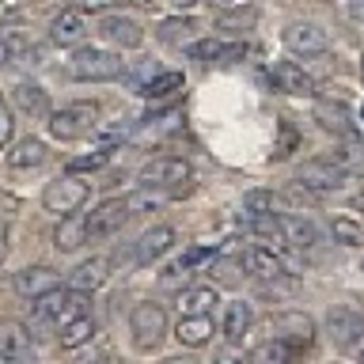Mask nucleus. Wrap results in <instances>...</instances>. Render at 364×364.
<instances>
[{
	"label": "nucleus",
	"instance_id": "31",
	"mask_svg": "<svg viewBox=\"0 0 364 364\" xmlns=\"http://www.w3.org/2000/svg\"><path fill=\"white\" fill-rule=\"evenodd\" d=\"M27 50H31V38L19 27H0V68L16 65Z\"/></svg>",
	"mask_w": 364,
	"mask_h": 364
},
{
	"label": "nucleus",
	"instance_id": "2",
	"mask_svg": "<svg viewBox=\"0 0 364 364\" xmlns=\"http://www.w3.org/2000/svg\"><path fill=\"white\" fill-rule=\"evenodd\" d=\"M136 178H141V186L159 190L164 198H178V193L190 190L193 171H190L186 159H178V156H159V159H152V164H144Z\"/></svg>",
	"mask_w": 364,
	"mask_h": 364
},
{
	"label": "nucleus",
	"instance_id": "37",
	"mask_svg": "<svg viewBox=\"0 0 364 364\" xmlns=\"http://www.w3.org/2000/svg\"><path fill=\"white\" fill-rule=\"evenodd\" d=\"M209 258H216V250L213 247H193V250H186L178 262H175V269H182V273H193L201 266V262H209Z\"/></svg>",
	"mask_w": 364,
	"mask_h": 364
},
{
	"label": "nucleus",
	"instance_id": "14",
	"mask_svg": "<svg viewBox=\"0 0 364 364\" xmlns=\"http://www.w3.org/2000/svg\"><path fill=\"white\" fill-rule=\"evenodd\" d=\"M326 334L338 349H349L357 338H364V315H357L353 307H334L326 315Z\"/></svg>",
	"mask_w": 364,
	"mask_h": 364
},
{
	"label": "nucleus",
	"instance_id": "9",
	"mask_svg": "<svg viewBox=\"0 0 364 364\" xmlns=\"http://www.w3.org/2000/svg\"><path fill=\"white\" fill-rule=\"evenodd\" d=\"M269 330L277 338H284L289 346H296V349H307L315 341V323L304 311H277V315H269Z\"/></svg>",
	"mask_w": 364,
	"mask_h": 364
},
{
	"label": "nucleus",
	"instance_id": "42",
	"mask_svg": "<svg viewBox=\"0 0 364 364\" xmlns=\"http://www.w3.org/2000/svg\"><path fill=\"white\" fill-rule=\"evenodd\" d=\"M8 235H11V232H8V224H0V262L8 258Z\"/></svg>",
	"mask_w": 364,
	"mask_h": 364
},
{
	"label": "nucleus",
	"instance_id": "25",
	"mask_svg": "<svg viewBox=\"0 0 364 364\" xmlns=\"http://www.w3.org/2000/svg\"><path fill=\"white\" fill-rule=\"evenodd\" d=\"M281 228H284V243L289 247H318V228L311 220H304V216H281Z\"/></svg>",
	"mask_w": 364,
	"mask_h": 364
},
{
	"label": "nucleus",
	"instance_id": "17",
	"mask_svg": "<svg viewBox=\"0 0 364 364\" xmlns=\"http://www.w3.org/2000/svg\"><path fill=\"white\" fill-rule=\"evenodd\" d=\"M175 247V228L159 224V228H148V232L136 239V266H152V262H159L167 255V250Z\"/></svg>",
	"mask_w": 364,
	"mask_h": 364
},
{
	"label": "nucleus",
	"instance_id": "19",
	"mask_svg": "<svg viewBox=\"0 0 364 364\" xmlns=\"http://www.w3.org/2000/svg\"><path fill=\"white\" fill-rule=\"evenodd\" d=\"M213 334H216L213 315H182V318H178V326H175V338H178L186 349H201V346H209Z\"/></svg>",
	"mask_w": 364,
	"mask_h": 364
},
{
	"label": "nucleus",
	"instance_id": "24",
	"mask_svg": "<svg viewBox=\"0 0 364 364\" xmlns=\"http://www.w3.org/2000/svg\"><path fill=\"white\" fill-rule=\"evenodd\" d=\"M11 99H16V107L23 114H31V118H50V95L38 87V84H16V91H11Z\"/></svg>",
	"mask_w": 364,
	"mask_h": 364
},
{
	"label": "nucleus",
	"instance_id": "33",
	"mask_svg": "<svg viewBox=\"0 0 364 364\" xmlns=\"http://www.w3.org/2000/svg\"><path fill=\"white\" fill-rule=\"evenodd\" d=\"M193 31H198V23L186 19V16L164 19V23H159V42H167V46H190Z\"/></svg>",
	"mask_w": 364,
	"mask_h": 364
},
{
	"label": "nucleus",
	"instance_id": "34",
	"mask_svg": "<svg viewBox=\"0 0 364 364\" xmlns=\"http://www.w3.org/2000/svg\"><path fill=\"white\" fill-rule=\"evenodd\" d=\"M182 73H156L152 80H144V87H141V95L144 99H167V95H175V91H182Z\"/></svg>",
	"mask_w": 364,
	"mask_h": 364
},
{
	"label": "nucleus",
	"instance_id": "15",
	"mask_svg": "<svg viewBox=\"0 0 364 364\" xmlns=\"http://www.w3.org/2000/svg\"><path fill=\"white\" fill-rule=\"evenodd\" d=\"M99 34H102V42L122 46V50H136V46L144 42L141 23L129 19V16H102L99 19Z\"/></svg>",
	"mask_w": 364,
	"mask_h": 364
},
{
	"label": "nucleus",
	"instance_id": "21",
	"mask_svg": "<svg viewBox=\"0 0 364 364\" xmlns=\"http://www.w3.org/2000/svg\"><path fill=\"white\" fill-rule=\"evenodd\" d=\"M84 243H91V235H87V216L65 213V220L57 224V232H53V247L68 255V250H80Z\"/></svg>",
	"mask_w": 364,
	"mask_h": 364
},
{
	"label": "nucleus",
	"instance_id": "5",
	"mask_svg": "<svg viewBox=\"0 0 364 364\" xmlns=\"http://www.w3.org/2000/svg\"><path fill=\"white\" fill-rule=\"evenodd\" d=\"M129 334H133V346L141 353H152L159 341L167 338V315L159 304H136L133 315H129Z\"/></svg>",
	"mask_w": 364,
	"mask_h": 364
},
{
	"label": "nucleus",
	"instance_id": "45",
	"mask_svg": "<svg viewBox=\"0 0 364 364\" xmlns=\"http://www.w3.org/2000/svg\"><path fill=\"white\" fill-rule=\"evenodd\" d=\"M360 80H364V57H360Z\"/></svg>",
	"mask_w": 364,
	"mask_h": 364
},
{
	"label": "nucleus",
	"instance_id": "4",
	"mask_svg": "<svg viewBox=\"0 0 364 364\" xmlns=\"http://www.w3.org/2000/svg\"><path fill=\"white\" fill-rule=\"evenodd\" d=\"M91 304V292H80V289H53L34 300V323H68V318L84 315Z\"/></svg>",
	"mask_w": 364,
	"mask_h": 364
},
{
	"label": "nucleus",
	"instance_id": "35",
	"mask_svg": "<svg viewBox=\"0 0 364 364\" xmlns=\"http://www.w3.org/2000/svg\"><path fill=\"white\" fill-rule=\"evenodd\" d=\"M224 50H228L224 42L201 38V42H190L186 46V57H190V61H224Z\"/></svg>",
	"mask_w": 364,
	"mask_h": 364
},
{
	"label": "nucleus",
	"instance_id": "32",
	"mask_svg": "<svg viewBox=\"0 0 364 364\" xmlns=\"http://www.w3.org/2000/svg\"><path fill=\"white\" fill-rule=\"evenodd\" d=\"M216 304H220V292L213 284H201V289H190L182 296V315H213Z\"/></svg>",
	"mask_w": 364,
	"mask_h": 364
},
{
	"label": "nucleus",
	"instance_id": "20",
	"mask_svg": "<svg viewBox=\"0 0 364 364\" xmlns=\"http://www.w3.org/2000/svg\"><path fill=\"white\" fill-rule=\"evenodd\" d=\"M315 122L323 125L326 133H338V136H346L353 129V114L346 107V99H338V102H330V99H318L315 102Z\"/></svg>",
	"mask_w": 364,
	"mask_h": 364
},
{
	"label": "nucleus",
	"instance_id": "27",
	"mask_svg": "<svg viewBox=\"0 0 364 364\" xmlns=\"http://www.w3.org/2000/svg\"><path fill=\"white\" fill-rule=\"evenodd\" d=\"M349 178H364V136H346V144L330 152Z\"/></svg>",
	"mask_w": 364,
	"mask_h": 364
},
{
	"label": "nucleus",
	"instance_id": "13",
	"mask_svg": "<svg viewBox=\"0 0 364 364\" xmlns=\"http://www.w3.org/2000/svg\"><path fill=\"white\" fill-rule=\"evenodd\" d=\"M11 289H16V296H23V300H38L46 292L61 289V277H57V269H50V266H27V269L16 273Z\"/></svg>",
	"mask_w": 364,
	"mask_h": 364
},
{
	"label": "nucleus",
	"instance_id": "10",
	"mask_svg": "<svg viewBox=\"0 0 364 364\" xmlns=\"http://www.w3.org/2000/svg\"><path fill=\"white\" fill-rule=\"evenodd\" d=\"M284 46H289L296 57H318V53H326L330 38L318 23H289V27H284Z\"/></svg>",
	"mask_w": 364,
	"mask_h": 364
},
{
	"label": "nucleus",
	"instance_id": "8",
	"mask_svg": "<svg viewBox=\"0 0 364 364\" xmlns=\"http://www.w3.org/2000/svg\"><path fill=\"white\" fill-rule=\"evenodd\" d=\"M129 201L125 198H107V201H99L95 209L87 213V235L91 239H110V235H118L122 232V224L129 220Z\"/></svg>",
	"mask_w": 364,
	"mask_h": 364
},
{
	"label": "nucleus",
	"instance_id": "7",
	"mask_svg": "<svg viewBox=\"0 0 364 364\" xmlns=\"http://www.w3.org/2000/svg\"><path fill=\"white\" fill-rule=\"evenodd\" d=\"M346 171H341V164L334 156H323V159H307V164L300 167V175H296V182H304L311 193H334L346 186Z\"/></svg>",
	"mask_w": 364,
	"mask_h": 364
},
{
	"label": "nucleus",
	"instance_id": "26",
	"mask_svg": "<svg viewBox=\"0 0 364 364\" xmlns=\"http://www.w3.org/2000/svg\"><path fill=\"white\" fill-rule=\"evenodd\" d=\"M250 326H255V311H250V304L247 300L228 304V311H224V338L228 341H243V334Z\"/></svg>",
	"mask_w": 364,
	"mask_h": 364
},
{
	"label": "nucleus",
	"instance_id": "11",
	"mask_svg": "<svg viewBox=\"0 0 364 364\" xmlns=\"http://www.w3.org/2000/svg\"><path fill=\"white\" fill-rule=\"evenodd\" d=\"M0 360H11V364L34 360L31 330L23 323H16V318H4V323H0Z\"/></svg>",
	"mask_w": 364,
	"mask_h": 364
},
{
	"label": "nucleus",
	"instance_id": "41",
	"mask_svg": "<svg viewBox=\"0 0 364 364\" xmlns=\"http://www.w3.org/2000/svg\"><path fill=\"white\" fill-rule=\"evenodd\" d=\"M349 16L357 23H364V0H349Z\"/></svg>",
	"mask_w": 364,
	"mask_h": 364
},
{
	"label": "nucleus",
	"instance_id": "44",
	"mask_svg": "<svg viewBox=\"0 0 364 364\" xmlns=\"http://www.w3.org/2000/svg\"><path fill=\"white\" fill-rule=\"evenodd\" d=\"M209 4H216V8H232L235 0H209Z\"/></svg>",
	"mask_w": 364,
	"mask_h": 364
},
{
	"label": "nucleus",
	"instance_id": "23",
	"mask_svg": "<svg viewBox=\"0 0 364 364\" xmlns=\"http://www.w3.org/2000/svg\"><path fill=\"white\" fill-rule=\"evenodd\" d=\"M46 159H50L46 144L38 141V136H27V141H19V144L8 152V167H11V171H34V167H42Z\"/></svg>",
	"mask_w": 364,
	"mask_h": 364
},
{
	"label": "nucleus",
	"instance_id": "36",
	"mask_svg": "<svg viewBox=\"0 0 364 364\" xmlns=\"http://www.w3.org/2000/svg\"><path fill=\"white\" fill-rule=\"evenodd\" d=\"M334 239L346 243V247H357V243H364V228L357 220H349V216H338L334 220Z\"/></svg>",
	"mask_w": 364,
	"mask_h": 364
},
{
	"label": "nucleus",
	"instance_id": "30",
	"mask_svg": "<svg viewBox=\"0 0 364 364\" xmlns=\"http://www.w3.org/2000/svg\"><path fill=\"white\" fill-rule=\"evenodd\" d=\"M273 213V193L269 190H250L243 193V201H239V224H255L262 220V216H269Z\"/></svg>",
	"mask_w": 364,
	"mask_h": 364
},
{
	"label": "nucleus",
	"instance_id": "16",
	"mask_svg": "<svg viewBox=\"0 0 364 364\" xmlns=\"http://www.w3.org/2000/svg\"><path fill=\"white\" fill-rule=\"evenodd\" d=\"M87 11H80V8H65L61 16H57L50 23V42L53 46H80L87 38Z\"/></svg>",
	"mask_w": 364,
	"mask_h": 364
},
{
	"label": "nucleus",
	"instance_id": "39",
	"mask_svg": "<svg viewBox=\"0 0 364 364\" xmlns=\"http://www.w3.org/2000/svg\"><path fill=\"white\" fill-rule=\"evenodd\" d=\"M11 129H16V118H11L8 99L0 95V148H8V141H11Z\"/></svg>",
	"mask_w": 364,
	"mask_h": 364
},
{
	"label": "nucleus",
	"instance_id": "3",
	"mask_svg": "<svg viewBox=\"0 0 364 364\" xmlns=\"http://www.w3.org/2000/svg\"><path fill=\"white\" fill-rule=\"evenodd\" d=\"M99 129V107L95 102H68L50 114V136L53 141H84Z\"/></svg>",
	"mask_w": 364,
	"mask_h": 364
},
{
	"label": "nucleus",
	"instance_id": "43",
	"mask_svg": "<svg viewBox=\"0 0 364 364\" xmlns=\"http://www.w3.org/2000/svg\"><path fill=\"white\" fill-rule=\"evenodd\" d=\"M167 4H175V8H193L198 0H167Z\"/></svg>",
	"mask_w": 364,
	"mask_h": 364
},
{
	"label": "nucleus",
	"instance_id": "12",
	"mask_svg": "<svg viewBox=\"0 0 364 364\" xmlns=\"http://www.w3.org/2000/svg\"><path fill=\"white\" fill-rule=\"evenodd\" d=\"M239 266H243L250 277H258V281H277V277H284V258H281L273 247H266V243L247 247L243 258H239Z\"/></svg>",
	"mask_w": 364,
	"mask_h": 364
},
{
	"label": "nucleus",
	"instance_id": "6",
	"mask_svg": "<svg viewBox=\"0 0 364 364\" xmlns=\"http://www.w3.org/2000/svg\"><path fill=\"white\" fill-rule=\"evenodd\" d=\"M87 182H80L73 171L61 178H53V182H46V190H42V205L50 213H76L80 205L87 201Z\"/></svg>",
	"mask_w": 364,
	"mask_h": 364
},
{
	"label": "nucleus",
	"instance_id": "47",
	"mask_svg": "<svg viewBox=\"0 0 364 364\" xmlns=\"http://www.w3.org/2000/svg\"><path fill=\"white\" fill-rule=\"evenodd\" d=\"M360 118H364V110H360Z\"/></svg>",
	"mask_w": 364,
	"mask_h": 364
},
{
	"label": "nucleus",
	"instance_id": "29",
	"mask_svg": "<svg viewBox=\"0 0 364 364\" xmlns=\"http://www.w3.org/2000/svg\"><path fill=\"white\" fill-rule=\"evenodd\" d=\"M91 334H95V318H91L87 311L84 315H76V318H68V323H61V349H80V346H87Z\"/></svg>",
	"mask_w": 364,
	"mask_h": 364
},
{
	"label": "nucleus",
	"instance_id": "40",
	"mask_svg": "<svg viewBox=\"0 0 364 364\" xmlns=\"http://www.w3.org/2000/svg\"><path fill=\"white\" fill-rule=\"evenodd\" d=\"M114 4H122V0H73V8H80V11H107Z\"/></svg>",
	"mask_w": 364,
	"mask_h": 364
},
{
	"label": "nucleus",
	"instance_id": "22",
	"mask_svg": "<svg viewBox=\"0 0 364 364\" xmlns=\"http://www.w3.org/2000/svg\"><path fill=\"white\" fill-rule=\"evenodd\" d=\"M110 277V262L107 258H87L68 273V289H80V292H95L102 281Z\"/></svg>",
	"mask_w": 364,
	"mask_h": 364
},
{
	"label": "nucleus",
	"instance_id": "18",
	"mask_svg": "<svg viewBox=\"0 0 364 364\" xmlns=\"http://www.w3.org/2000/svg\"><path fill=\"white\" fill-rule=\"evenodd\" d=\"M273 84L284 95H315V76L304 73L296 61H277L273 65Z\"/></svg>",
	"mask_w": 364,
	"mask_h": 364
},
{
	"label": "nucleus",
	"instance_id": "28",
	"mask_svg": "<svg viewBox=\"0 0 364 364\" xmlns=\"http://www.w3.org/2000/svg\"><path fill=\"white\" fill-rule=\"evenodd\" d=\"M296 353H300L296 346H289V341L277 338V334H269L262 346L250 349V360H255V364H284V360H292Z\"/></svg>",
	"mask_w": 364,
	"mask_h": 364
},
{
	"label": "nucleus",
	"instance_id": "46",
	"mask_svg": "<svg viewBox=\"0 0 364 364\" xmlns=\"http://www.w3.org/2000/svg\"><path fill=\"white\" fill-rule=\"evenodd\" d=\"M357 357H360V360H364V349H360V353H357Z\"/></svg>",
	"mask_w": 364,
	"mask_h": 364
},
{
	"label": "nucleus",
	"instance_id": "1",
	"mask_svg": "<svg viewBox=\"0 0 364 364\" xmlns=\"http://www.w3.org/2000/svg\"><path fill=\"white\" fill-rule=\"evenodd\" d=\"M68 76L80 80V84H107V80L125 76V61L122 53L99 50V46H80L68 61Z\"/></svg>",
	"mask_w": 364,
	"mask_h": 364
},
{
	"label": "nucleus",
	"instance_id": "38",
	"mask_svg": "<svg viewBox=\"0 0 364 364\" xmlns=\"http://www.w3.org/2000/svg\"><path fill=\"white\" fill-rule=\"evenodd\" d=\"M110 159V148H99V152H91V156H76V159H68V171H99L102 164Z\"/></svg>",
	"mask_w": 364,
	"mask_h": 364
}]
</instances>
